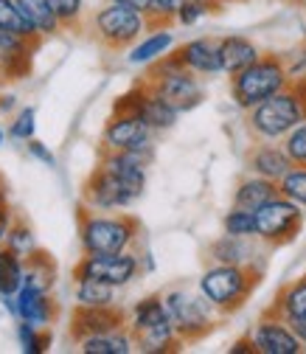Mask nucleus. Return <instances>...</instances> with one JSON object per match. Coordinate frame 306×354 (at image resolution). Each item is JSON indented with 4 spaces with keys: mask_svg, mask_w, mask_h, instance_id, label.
<instances>
[{
    "mask_svg": "<svg viewBox=\"0 0 306 354\" xmlns=\"http://www.w3.org/2000/svg\"><path fill=\"white\" fill-rule=\"evenodd\" d=\"M155 160V147L129 152H102L99 166L82 189V205L93 211H124L135 205L146 189V169Z\"/></svg>",
    "mask_w": 306,
    "mask_h": 354,
    "instance_id": "f257e3e1",
    "label": "nucleus"
},
{
    "mask_svg": "<svg viewBox=\"0 0 306 354\" xmlns=\"http://www.w3.org/2000/svg\"><path fill=\"white\" fill-rule=\"evenodd\" d=\"M141 236V223L124 211L79 208V245L84 256H104L133 250Z\"/></svg>",
    "mask_w": 306,
    "mask_h": 354,
    "instance_id": "f03ea898",
    "label": "nucleus"
},
{
    "mask_svg": "<svg viewBox=\"0 0 306 354\" xmlns=\"http://www.w3.org/2000/svg\"><path fill=\"white\" fill-rule=\"evenodd\" d=\"M306 121V79H292L284 91L247 110V129L256 141H284Z\"/></svg>",
    "mask_w": 306,
    "mask_h": 354,
    "instance_id": "7ed1b4c3",
    "label": "nucleus"
},
{
    "mask_svg": "<svg viewBox=\"0 0 306 354\" xmlns=\"http://www.w3.org/2000/svg\"><path fill=\"white\" fill-rule=\"evenodd\" d=\"M261 270L265 268H256V264L211 261L197 281V290L216 306V313L225 318L247 304V298L253 295V290L261 281Z\"/></svg>",
    "mask_w": 306,
    "mask_h": 354,
    "instance_id": "20e7f679",
    "label": "nucleus"
},
{
    "mask_svg": "<svg viewBox=\"0 0 306 354\" xmlns=\"http://www.w3.org/2000/svg\"><path fill=\"white\" fill-rule=\"evenodd\" d=\"M292 79L295 76L289 73V65L281 54H261L250 68L231 76V99L239 110L247 113L284 91Z\"/></svg>",
    "mask_w": 306,
    "mask_h": 354,
    "instance_id": "39448f33",
    "label": "nucleus"
},
{
    "mask_svg": "<svg viewBox=\"0 0 306 354\" xmlns=\"http://www.w3.org/2000/svg\"><path fill=\"white\" fill-rule=\"evenodd\" d=\"M144 82L180 115L191 113L194 107H200L205 102V87H202L200 76L194 71L183 68V62L174 54H166L163 59L152 62Z\"/></svg>",
    "mask_w": 306,
    "mask_h": 354,
    "instance_id": "423d86ee",
    "label": "nucleus"
},
{
    "mask_svg": "<svg viewBox=\"0 0 306 354\" xmlns=\"http://www.w3.org/2000/svg\"><path fill=\"white\" fill-rule=\"evenodd\" d=\"M90 31L104 51H129L144 37V31H149V17L138 9L107 0L90 17Z\"/></svg>",
    "mask_w": 306,
    "mask_h": 354,
    "instance_id": "0eeeda50",
    "label": "nucleus"
},
{
    "mask_svg": "<svg viewBox=\"0 0 306 354\" xmlns=\"http://www.w3.org/2000/svg\"><path fill=\"white\" fill-rule=\"evenodd\" d=\"M169 318L174 324V329L180 332L183 343H197L205 335L213 332L216 321L222 315L216 313V306L200 292V290H189V287H171L163 292Z\"/></svg>",
    "mask_w": 306,
    "mask_h": 354,
    "instance_id": "6e6552de",
    "label": "nucleus"
},
{
    "mask_svg": "<svg viewBox=\"0 0 306 354\" xmlns=\"http://www.w3.org/2000/svg\"><path fill=\"white\" fill-rule=\"evenodd\" d=\"M303 228V208L284 194L273 197L256 211V239H261L267 248H284L289 245Z\"/></svg>",
    "mask_w": 306,
    "mask_h": 354,
    "instance_id": "1a4fd4ad",
    "label": "nucleus"
},
{
    "mask_svg": "<svg viewBox=\"0 0 306 354\" xmlns=\"http://www.w3.org/2000/svg\"><path fill=\"white\" fill-rule=\"evenodd\" d=\"M141 256L135 250L104 253V256H82L73 268V279H99L113 287H126L141 276Z\"/></svg>",
    "mask_w": 306,
    "mask_h": 354,
    "instance_id": "9d476101",
    "label": "nucleus"
},
{
    "mask_svg": "<svg viewBox=\"0 0 306 354\" xmlns=\"http://www.w3.org/2000/svg\"><path fill=\"white\" fill-rule=\"evenodd\" d=\"M157 132L138 113H113L102 129V152H129L155 147Z\"/></svg>",
    "mask_w": 306,
    "mask_h": 354,
    "instance_id": "9b49d317",
    "label": "nucleus"
},
{
    "mask_svg": "<svg viewBox=\"0 0 306 354\" xmlns=\"http://www.w3.org/2000/svg\"><path fill=\"white\" fill-rule=\"evenodd\" d=\"M247 335L256 346V354H300L306 348L295 335V329L281 315L270 313V309L253 324Z\"/></svg>",
    "mask_w": 306,
    "mask_h": 354,
    "instance_id": "f8f14e48",
    "label": "nucleus"
},
{
    "mask_svg": "<svg viewBox=\"0 0 306 354\" xmlns=\"http://www.w3.org/2000/svg\"><path fill=\"white\" fill-rule=\"evenodd\" d=\"M121 326H126V315L115 304H110V306H79L76 304L73 318H70V337H73V343H79L84 337L107 335Z\"/></svg>",
    "mask_w": 306,
    "mask_h": 354,
    "instance_id": "ddd939ff",
    "label": "nucleus"
},
{
    "mask_svg": "<svg viewBox=\"0 0 306 354\" xmlns=\"http://www.w3.org/2000/svg\"><path fill=\"white\" fill-rule=\"evenodd\" d=\"M59 315V306L51 298V290L37 287V284H23L15 295V318L26 321L31 326L48 329Z\"/></svg>",
    "mask_w": 306,
    "mask_h": 354,
    "instance_id": "4468645a",
    "label": "nucleus"
},
{
    "mask_svg": "<svg viewBox=\"0 0 306 354\" xmlns=\"http://www.w3.org/2000/svg\"><path fill=\"white\" fill-rule=\"evenodd\" d=\"M183 62V68L194 71L197 76H220L222 73V57H220V39H211V37H197L189 39L183 46L174 51Z\"/></svg>",
    "mask_w": 306,
    "mask_h": 354,
    "instance_id": "2eb2a0df",
    "label": "nucleus"
},
{
    "mask_svg": "<svg viewBox=\"0 0 306 354\" xmlns=\"http://www.w3.org/2000/svg\"><path fill=\"white\" fill-rule=\"evenodd\" d=\"M267 245L256 239V236H231L222 234L220 239H213L208 245V261H222V264H256V259L261 256ZM261 268V264H256Z\"/></svg>",
    "mask_w": 306,
    "mask_h": 354,
    "instance_id": "dca6fc26",
    "label": "nucleus"
},
{
    "mask_svg": "<svg viewBox=\"0 0 306 354\" xmlns=\"http://www.w3.org/2000/svg\"><path fill=\"white\" fill-rule=\"evenodd\" d=\"M247 171L253 174H261V177H267V180H281V177L292 169V160L287 155V149L281 147V141H258L247 149Z\"/></svg>",
    "mask_w": 306,
    "mask_h": 354,
    "instance_id": "f3484780",
    "label": "nucleus"
},
{
    "mask_svg": "<svg viewBox=\"0 0 306 354\" xmlns=\"http://www.w3.org/2000/svg\"><path fill=\"white\" fill-rule=\"evenodd\" d=\"M220 57H222V73L236 76V73H242L245 68H250L261 57V48L250 37L231 34V37L220 39Z\"/></svg>",
    "mask_w": 306,
    "mask_h": 354,
    "instance_id": "a211bd4d",
    "label": "nucleus"
},
{
    "mask_svg": "<svg viewBox=\"0 0 306 354\" xmlns=\"http://www.w3.org/2000/svg\"><path fill=\"white\" fill-rule=\"evenodd\" d=\"M278 183L276 180H267V177H261V174H247L242 177V180L236 183L233 189V205L239 208H247V211H258L265 203H270L273 197H278Z\"/></svg>",
    "mask_w": 306,
    "mask_h": 354,
    "instance_id": "6ab92c4d",
    "label": "nucleus"
},
{
    "mask_svg": "<svg viewBox=\"0 0 306 354\" xmlns=\"http://www.w3.org/2000/svg\"><path fill=\"white\" fill-rule=\"evenodd\" d=\"M174 46V34L171 28H149V34H144L126 54L129 65H152L157 59H163Z\"/></svg>",
    "mask_w": 306,
    "mask_h": 354,
    "instance_id": "aec40b11",
    "label": "nucleus"
},
{
    "mask_svg": "<svg viewBox=\"0 0 306 354\" xmlns=\"http://www.w3.org/2000/svg\"><path fill=\"white\" fill-rule=\"evenodd\" d=\"M270 313L281 315L287 324L292 321H306V273L298 276L295 281L284 284L276 292V301L270 304Z\"/></svg>",
    "mask_w": 306,
    "mask_h": 354,
    "instance_id": "412c9836",
    "label": "nucleus"
},
{
    "mask_svg": "<svg viewBox=\"0 0 306 354\" xmlns=\"http://www.w3.org/2000/svg\"><path fill=\"white\" fill-rule=\"evenodd\" d=\"M166 321H171V318H169L163 292H155V295L141 298L133 309H129V315H126V326L133 329V335L146 332V329H152V326H160V324H166Z\"/></svg>",
    "mask_w": 306,
    "mask_h": 354,
    "instance_id": "4be33fe9",
    "label": "nucleus"
},
{
    "mask_svg": "<svg viewBox=\"0 0 306 354\" xmlns=\"http://www.w3.org/2000/svg\"><path fill=\"white\" fill-rule=\"evenodd\" d=\"M82 354H133L135 346V335L129 326H121L115 332L107 335H93V337H84L76 343Z\"/></svg>",
    "mask_w": 306,
    "mask_h": 354,
    "instance_id": "5701e85b",
    "label": "nucleus"
},
{
    "mask_svg": "<svg viewBox=\"0 0 306 354\" xmlns=\"http://www.w3.org/2000/svg\"><path fill=\"white\" fill-rule=\"evenodd\" d=\"M135 346H138V351H144V354H166V351H178V348L186 346V343H183L180 332L174 329V324L166 321V324H160V326H152V329H146V332H138V335H135Z\"/></svg>",
    "mask_w": 306,
    "mask_h": 354,
    "instance_id": "b1692460",
    "label": "nucleus"
},
{
    "mask_svg": "<svg viewBox=\"0 0 306 354\" xmlns=\"http://www.w3.org/2000/svg\"><path fill=\"white\" fill-rule=\"evenodd\" d=\"M17 9L23 12V17L31 23V28L39 37H57L62 31V23L54 15L48 0H17Z\"/></svg>",
    "mask_w": 306,
    "mask_h": 354,
    "instance_id": "393cba45",
    "label": "nucleus"
},
{
    "mask_svg": "<svg viewBox=\"0 0 306 354\" xmlns=\"http://www.w3.org/2000/svg\"><path fill=\"white\" fill-rule=\"evenodd\" d=\"M26 276V259L17 256L12 248L0 245V298L17 295Z\"/></svg>",
    "mask_w": 306,
    "mask_h": 354,
    "instance_id": "a878e982",
    "label": "nucleus"
},
{
    "mask_svg": "<svg viewBox=\"0 0 306 354\" xmlns=\"http://www.w3.org/2000/svg\"><path fill=\"white\" fill-rule=\"evenodd\" d=\"M73 295H76V304L79 306H110L115 304V290L113 284L107 281H99V279H73Z\"/></svg>",
    "mask_w": 306,
    "mask_h": 354,
    "instance_id": "bb28decb",
    "label": "nucleus"
},
{
    "mask_svg": "<svg viewBox=\"0 0 306 354\" xmlns=\"http://www.w3.org/2000/svg\"><path fill=\"white\" fill-rule=\"evenodd\" d=\"M17 340H20V351L23 354H46L51 348V332L31 326L26 321L17 324Z\"/></svg>",
    "mask_w": 306,
    "mask_h": 354,
    "instance_id": "cd10ccee",
    "label": "nucleus"
},
{
    "mask_svg": "<svg viewBox=\"0 0 306 354\" xmlns=\"http://www.w3.org/2000/svg\"><path fill=\"white\" fill-rule=\"evenodd\" d=\"M0 31H12L20 37H39L17 9V0H0Z\"/></svg>",
    "mask_w": 306,
    "mask_h": 354,
    "instance_id": "c85d7f7f",
    "label": "nucleus"
},
{
    "mask_svg": "<svg viewBox=\"0 0 306 354\" xmlns=\"http://www.w3.org/2000/svg\"><path fill=\"white\" fill-rule=\"evenodd\" d=\"M222 234H231V236H256V211H247V208L233 205L222 216Z\"/></svg>",
    "mask_w": 306,
    "mask_h": 354,
    "instance_id": "c756f323",
    "label": "nucleus"
},
{
    "mask_svg": "<svg viewBox=\"0 0 306 354\" xmlns=\"http://www.w3.org/2000/svg\"><path fill=\"white\" fill-rule=\"evenodd\" d=\"M278 192L287 200H292L300 208H306V166H292L278 180Z\"/></svg>",
    "mask_w": 306,
    "mask_h": 354,
    "instance_id": "7c9ffc66",
    "label": "nucleus"
},
{
    "mask_svg": "<svg viewBox=\"0 0 306 354\" xmlns=\"http://www.w3.org/2000/svg\"><path fill=\"white\" fill-rule=\"evenodd\" d=\"M186 0H152L149 6V28H171V23H178V12L183 9Z\"/></svg>",
    "mask_w": 306,
    "mask_h": 354,
    "instance_id": "2f4dec72",
    "label": "nucleus"
},
{
    "mask_svg": "<svg viewBox=\"0 0 306 354\" xmlns=\"http://www.w3.org/2000/svg\"><path fill=\"white\" fill-rule=\"evenodd\" d=\"M3 245L12 248V250H15L17 256H23V259H28L31 253L39 250V248H37V239H34V234H31V228H28L26 223H20V219H15V223H12L9 236H6Z\"/></svg>",
    "mask_w": 306,
    "mask_h": 354,
    "instance_id": "473e14b6",
    "label": "nucleus"
},
{
    "mask_svg": "<svg viewBox=\"0 0 306 354\" xmlns=\"http://www.w3.org/2000/svg\"><path fill=\"white\" fill-rule=\"evenodd\" d=\"M37 132V110L34 107H20L9 124V138L20 141V144H28Z\"/></svg>",
    "mask_w": 306,
    "mask_h": 354,
    "instance_id": "72a5a7b5",
    "label": "nucleus"
},
{
    "mask_svg": "<svg viewBox=\"0 0 306 354\" xmlns=\"http://www.w3.org/2000/svg\"><path fill=\"white\" fill-rule=\"evenodd\" d=\"M54 15L59 17L62 28H82V20H84V0H48Z\"/></svg>",
    "mask_w": 306,
    "mask_h": 354,
    "instance_id": "f704fd0d",
    "label": "nucleus"
},
{
    "mask_svg": "<svg viewBox=\"0 0 306 354\" xmlns=\"http://www.w3.org/2000/svg\"><path fill=\"white\" fill-rule=\"evenodd\" d=\"M222 6L216 0H186L183 9L178 12V23L180 26H197L202 17H208L211 12H220Z\"/></svg>",
    "mask_w": 306,
    "mask_h": 354,
    "instance_id": "c9c22d12",
    "label": "nucleus"
},
{
    "mask_svg": "<svg viewBox=\"0 0 306 354\" xmlns=\"http://www.w3.org/2000/svg\"><path fill=\"white\" fill-rule=\"evenodd\" d=\"M281 147L287 149L292 166H306V121H300L289 136L281 141Z\"/></svg>",
    "mask_w": 306,
    "mask_h": 354,
    "instance_id": "e433bc0d",
    "label": "nucleus"
},
{
    "mask_svg": "<svg viewBox=\"0 0 306 354\" xmlns=\"http://www.w3.org/2000/svg\"><path fill=\"white\" fill-rule=\"evenodd\" d=\"M26 149H28V155H31L34 160H39L42 166H57V158H54V152H51L46 144H39L37 138H31V141L26 144Z\"/></svg>",
    "mask_w": 306,
    "mask_h": 354,
    "instance_id": "4c0bfd02",
    "label": "nucleus"
},
{
    "mask_svg": "<svg viewBox=\"0 0 306 354\" xmlns=\"http://www.w3.org/2000/svg\"><path fill=\"white\" fill-rule=\"evenodd\" d=\"M12 223H15V216H12V211H9L6 200H3V194H0V245L6 242V236H9V228H12Z\"/></svg>",
    "mask_w": 306,
    "mask_h": 354,
    "instance_id": "58836bf2",
    "label": "nucleus"
},
{
    "mask_svg": "<svg viewBox=\"0 0 306 354\" xmlns=\"http://www.w3.org/2000/svg\"><path fill=\"white\" fill-rule=\"evenodd\" d=\"M228 351H231V354H256V346H253L250 335H245V337H239Z\"/></svg>",
    "mask_w": 306,
    "mask_h": 354,
    "instance_id": "ea45409f",
    "label": "nucleus"
},
{
    "mask_svg": "<svg viewBox=\"0 0 306 354\" xmlns=\"http://www.w3.org/2000/svg\"><path fill=\"white\" fill-rule=\"evenodd\" d=\"M115 3H124L129 9H138L144 15H149V6H152V0H115Z\"/></svg>",
    "mask_w": 306,
    "mask_h": 354,
    "instance_id": "a19ab883",
    "label": "nucleus"
},
{
    "mask_svg": "<svg viewBox=\"0 0 306 354\" xmlns=\"http://www.w3.org/2000/svg\"><path fill=\"white\" fill-rule=\"evenodd\" d=\"M15 107H17V99L15 96H9V93L0 96V113H12Z\"/></svg>",
    "mask_w": 306,
    "mask_h": 354,
    "instance_id": "79ce46f5",
    "label": "nucleus"
},
{
    "mask_svg": "<svg viewBox=\"0 0 306 354\" xmlns=\"http://www.w3.org/2000/svg\"><path fill=\"white\" fill-rule=\"evenodd\" d=\"M289 326L295 329V335H298V337H300V343L306 346V321H292Z\"/></svg>",
    "mask_w": 306,
    "mask_h": 354,
    "instance_id": "37998d69",
    "label": "nucleus"
},
{
    "mask_svg": "<svg viewBox=\"0 0 306 354\" xmlns=\"http://www.w3.org/2000/svg\"><path fill=\"white\" fill-rule=\"evenodd\" d=\"M220 6H228V3H239V0H216Z\"/></svg>",
    "mask_w": 306,
    "mask_h": 354,
    "instance_id": "c03bdc74",
    "label": "nucleus"
},
{
    "mask_svg": "<svg viewBox=\"0 0 306 354\" xmlns=\"http://www.w3.org/2000/svg\"><path fill=\"white\" fill-rule=\"evenodd\" d=\"M9 136V132H3V129H0V144H3V138Z\"/></svg>",
    "mask_w": 306,
    "mask_h": 354,
    "instance_id": "a18cd8bd",
    "label": "nucleus"
},
{
    "mask_svg": "<svg viewBox=\"0 0 306 354\" xmlns=\"http://www.w3.org/2000/svg\"><path fill=\"white\" fill-rule=\"evenodd\" d=\"M300 6H303V9H306V0H300Z\"/></svg>",
    "mask_w": 306,
    "mask_h": 354,
    "instance_id": "49530a36",
    "label": "nucleus"
},
{
    "mask_svg": "<svg viewBox=\"0 0 306 354\" xmlns=\"http://www.w3.org/2000/svg\"><path fill=\"white\" fill-rule=\"evenodd\" d=\"M289 3H300V0H289Z\"/></svg>",
    "mask_w": 306,
    "mask_h": 354,
    "instance_id": "de8ad7c7",
    "label": "nucleus"
},
{
    "mask_svg": "<svg viewBox=\"0 0 306 354\" xmlns=\"http://www.w3.org/2000/svg\"><path fill=\"white\" fill-rule=\"evenodd\" d=\"M0 82H3V73H0Z\"/></svg>",
    "mask_w": 306,
    "mask_h": 354,
    "instance_id": "09e8293b",
    "label": "nucleus"
}]
</instances>
